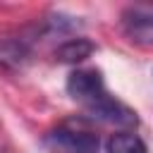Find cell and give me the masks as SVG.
I'll return each instance as SVG.
<instances>
[{"instance_id": "obj_5", "label": "cell", "mask_w": 153, "mask_h": 153, "mask_svg": "<svg viewBox=\"0 0 153 153\" xmlns=\"http://www.w3.org/2000/svg\"><path fill=\"white\" fill-rule=\"evenodd\" d=\"M29 57H31V43L26 38H19V36L0 38V67L19 69L29 62Z\"/></svg>"}, {"instance_id": "obj_4", "label": "cell", "mask_w": 153, "mask_h": 153, "mask_svg": "<svg viewBox=\"0 0 153 153\" xmlns=\"http://www.w3.org/2000/svg\"><path fill=\"white\" fill-rule=\"evenodd\" d=\"M103 91H105V84L98 69H74L67 76V93L81 105H86Z\"/></svg>"}, {"instance_id": "obj_2", "label": "cell", "mask_w": 153, "mask_h": 153, "mask_svg": "<svg viewBox=\"0 0 153 153\" xmlns=\"http://www.w3.org/2000/svg\"><path fill=\"white\" fill-rule=\"evenodd\" d=\"M84 110H86V115H91L93 120L105 122V124H115V127H122V129L139 124L136 112H134L129 105H124L122 100H117L115 96H110L108 91H103L100 96H96L93 100H88V103L84 105Z\"/></svg>"}, {"instance_id": "obj_1", "label": "cell", "mask_w": 153, "mask_h": 153, "mask_svg": "<svg viewBox=\"0 0 153 153\" xmlns=\"http://www.w3.org/2000/svg\"><path fill=\"white\" fill-rule=\"evenodd\" d=\"M43 146L48 148V153H98L100 139L88 129L62 124L43 136Z\"/></svg>"}, {"instance_id": "obj_6", "label": "cell", "mask_w": 153, "mask_h": 153, "mask_svg": "<svg viewBox=\"0 0 153 153\" xmlns=\"http://www.w3.org/2000/svg\"><path fill=\"white\" fill-rule=\"evenodd\" d=\"M93 50H96V43L79 36V38H69L62 45H57L55 48V60L65 62V65H76V62H84L86 57H91Z\"/></svg>"}, {"instance_id": "obj_3", "label": "cell", "mask_w": 153, "mask_h": 153, "mask_svg": "<svg viewBox=\"0 0 153 153\" xmlns=\"http://www.w3.org/2000/svg\"><path fill=\"white\" fill-rule=\"evenodd\" d=\"M122 31L131 43L141 48H153V2H136L124 7Z\"/></svg>"}, {"instance_id": "obj_7", "label": "cell", "mask_w": 153, "mask_h": 153, "mask_svg": "<svg viewBox=\"0 0 153 153\" xmlns=\"http://www.w3.org/2000/svg\"><path fill=\"white\" fill-rule=\"evenodd\" d=\"M105 153H148L146 143L134 131H117L108 139Z\"/></svg>"}]
</instances>
